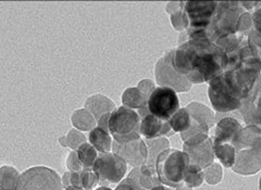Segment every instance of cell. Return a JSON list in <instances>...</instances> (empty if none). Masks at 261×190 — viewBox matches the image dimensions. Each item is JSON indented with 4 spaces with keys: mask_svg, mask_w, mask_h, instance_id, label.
I'll use <instances>...</instances> for the list:
<instances>
[{
    "mask_svg": "<svg viewBox=\"0 0 261 190\" xmlns=\"http://www.w3.org/2000/svg\"><path fill=\"white\" fill-rule=\"evenodd\" d=\"M172 64L193 85L203 84L226 70L228 58L221 47L208 38L187 37L174 49Z\"/></svg>",
    "mask_w": 261,
    "mask_h": 190,
    "instance_id": "6da1fadb",
    "label": "cell"
},
{
    "mask_svg": "<svg viewBox=\"0 0 261 190\" xmlns=\"http://www.w3.org/2000/svg\"><path fill=\"white\" fill-rule=\"evenodd\" d=\"M190 164V156L186 152L169 148L157 156L154 167L162 185L184 189V176Z\"/></svg>",
    "mask_w": 261,
    "mask_h": 190,
    "instance_id": "7a4b0ae2",
    "label": "cell"
},
{
    "mask_svg": "<svg viewBox=\"0 0 261 190\" xmlns=\"http://www.w3.org/2000/svg\"><path fill=\"white\" fill-rule=\"evenodd\" d=\"M141 121V115L136 110L121 105L110 114L108 130L114 142L126 144L142 138L140 131Z\"/></svg>",
    "mask_w": 261,
    "mask_h": 190,
    "instance_id": "3957f363",
    "label": "cell"
},
{
    "mask_svg": "<svg viewBox=\"0 0 261 190\" xmlns=\"http://www.w3.org/2000/svg\"><path fill=\"white\" fill-rule=\"evenodd\" d=\"M18 190H64V186L56 170L33 167L21 173Z\"/></svg>",
    "mask_w": 261,
    "mask_h": 190,
    "instance_id": "277c9868",
    "label": "cell"
},
{
    "mask_svg": "<svg viewBox=\"0 0 261 190\" xmlns=\"http://www.w3.org/2000/svg\"><path fill=\"white\" fill-rule=\"evenodd\" d=\"M127 165L120 155L111 151L108 153H99L93 170L99 176L100 186L109 187V185H118L122 179L125 178Z\"/></svg>",
    "mask_w": 261,
    "mask_h": 190,
    "instance_id": "5b68a950",
    "label": "cell"
},
{
    "mask_svg": "<svg viewBox=\"0 0 261 190\" xmlns=\"http://www.w3.org/2000/svg\"><path fill=\"white\" fill-rule=\"evenodd\" d=\"M173 53L174 49L167 51L158 60L156 68H154L156 83L158 86L172 88L176 93H187L192 89L193 84L173 68Z\"/></svg>",
    "mask_w": 261,
    "mask_h": 190,
    "instance_id": "8992f818",
    "label": "cell"
},
{
    "mask_svg": "<svg viewBox=\"0 0 261 190\" xmlns=\"http://www.w3.org/2000/svg\"><path fill=\"white\" fill-rule=\"evenodd\" d=\"M147 109L153 117L168 122L181 109L176 92L169 87H156L148 98Z\"/></svg>",
    "mask_w": 261,
    "mask_h": 190,
    "instance_id": "52a82bcc",
    "label": "cell"
},
{
    "mask_svg": "<svg viewBox=\"0 0 261 190\" xmlns=\"http://www.w3.org/2000/svg\"><path fill=\"white\" fill-rule=\"evenodd\" d=\"M183 151L190 156L191 164L205 170L215 161L214 143L208 134H196L185 140Z\"/></svg>",
    "mask_w": 261,
    "mask_h": 190,
    "instance_id": "ba28073f",
    "label": "cell"
},
{
    "mask_svg": "<svg viewBox=\"0 0 261 190\" xmlns=\"http://www.w3.org/2000/svg\"><path fill=\"white\" fill-rule=\"evenodd\" d=\"M232 170L240 175H252L261 170V137L249 147L236 151Z\"/></svg>",
    "mask_w": 261,
    "mask_h": 190,
    "instance_id": "9c48e42d",
    "label": "cell"
},
{
    "mask_svg": "<svg viewBox=\"0 0 261 190\" xmlns=\"http://www.w3.org/2000/svg\"><path fill=\"white\" fill-rule=\"evenodd\" d=\"M112 151L120 155L133 168L142 167L148 161V148L142 138L132 140L126 144H118L113 140Z\"/></svg>",
    "mask_w": 261,
    "mask_h": 190,
    "instance_id": "30bf717a",
    "label": "cell"
},
{
    "mask_svg": "<svg viewBox=\"0 0 261 190\" xmlns=\"http://www.w3.org/2000/svg\"><path fill=\"white\" fill-rule=\"evenodd\" d=\"M240 112L247 125L261 128V75L249 95L243 100Z\"/></svg>",
    "mask_w": 261,
    "mask_h": 190,
    "instance_id": "8fae6325",
    "label": "cell"
},
{
    "mask_svg": "<svg viewBox=\"0 0 261 190\" xmlns=\"http://www.w3.org/2000/svg\"><path fill=\"white\" fill-rule=\"evenodd\" d=\"M141 135L147 140L157 139L161 137H168L175 134L171 128L169 122L162 121L152 114H147L142 119L140 125Z\"/></svg>",
    "mask_w": 261,
    "mask_h": 190,
    "instance_id": "7c38bea8",
    "label": "cell"
},
{
    "mask_svg": "<svg viewBox=\"0 0 261 190\" xmlns=\"http://www.w3.org/2000/svg\"><path fill=\"white\" fill-rule=\"evenodd\" d=\"M242 124L234 118L226 117L220 120L215 129V136L212 137L214 144H232L243 129Z\"/></svg>",
    "mask_w": 261,
    "mask_h": 190,
    "instance_id": "4fadbf2b",
    "label": "cell"
},
{
    "mask_svg": "<svg viewBox=\"0 0 261 190\" xmlns=\"http://www.w3.org/2000/svg\"><path fill=\"white\" fill-rule=\"evenodd\" d=\"M127 176L133 178L140 185L142 190H150L153 187L161 185L156 167L151 164L146 163L142 165V167L134 168Z\"/></svg>",
    "mask_w": 261,
    "mask_h": 190,
    "instance_id": "5bb4252c",
    "label": "cell"
},
{
    "mask_svg": "<svg viewBox=\"0 0 261 190\" xmlns=\"http://www.w3.org/2000/svg\"><path fill=\"white\" fill-rule=\"evenodd\" d=\"M84 108L91 112L94 118L99 121L103 115L110 114L116 110V104L111 100V99L102 94H96L86 99L84 103Z\"/></svg>",
    "mask_w": 261,
    "mask_h": 190,
    "instance_id": "9a60e30c",
    "label": "cell"
},
{
    "mask_svg": "<svg viewBox=\"0 0 261 190\" xmlns=\"http://www.w3.org/2000/svg\"><path fill=\"white\" fill-rule=\"evenodd\" d=\"M122 105L128 106V108L133 110H138L141 118L145 115L149 114L148 109H147V102H148V98H147L140 89L137 87H129L126 88L123 94H122Z\"/></svg>",
    "mask_w": 261,
    "mask_h": 190,
    "instance_id": "2e32d148",
    "label": "cell"
},
{
    "mask_svg": "<svg viewBox=\"0 0 261 190\" xmlns=\"http://www.w3.org/2000/svg\"><path fill=\"white\" fill-rule=\"evenodd\" d=\"M88 142L96 148V150L99 153H108L112 151L113 138L108 129L99 126L95 127L89 131Z\"/></svg>",
    "mask_w": 261,
    "mask_h": 190,
    "instance_id": "e0dca14e",
    "label": "cell"
},
{
    "mask_svg": "<svg viewBox=\"0 0 261 190\" xmlns=\"http://www.w3.org/2000/svg\"><path fill=\"white\" fill-rule=\"evenodd\" d=\"M185 108L191 113V117L193 120L203 124V125L208 126L209 128L214 126L216 121L215 113L212 112V110L209 109L208 106L203 105L199 102H192L187 106H185Z\"/></svg>",
    "mask_w": 261,
    "mask_h": 190,
    "instance_id": "ac0fdd59",
    "label": "cell"
},
{
    "mask_svg": "<svg viewBox=\"0 0 261 190\" xmlns=\"http://www.w3.org/2000/svg\"><path fill=\"white\" fill-rule=\"evenodd\" d=\"M72 125L81 131H91L98 126V122L94 115L85 108L77 109L71 117Z\"/></svg>",
    "mask_w": 261,
    "mask_h": 190,
    "instance_id": "d6986e66",
    "label": "cell"
},
{
    "mask_svg": "<svg viewBox=\"0 0 261 190\" xmlns=\"http://www.w3.org/2000/svg\"><path fill=\"white\" fill-rule=\"evenodd\" d=\"M21 173L10 165L0 168V190H18Z\"/></svg>",
    "mask_w": 261,
    "mask_h": 190,
    "instance_id": "ffe728a7",
    "label": "cell"
},
{
    "mask_svg": "<svg viewBox=\"0 0 261 190\" xmlns=\"http://www.w3.org/2000/svg\"><path fill=\"white\" fill-rule=\"evenodd\" d=\"M214 152L224 168L232 169L236 158V150L232 144H214Z\"/></svg>",
    "mask_w": 261,
    "mask_h": 190,
    "instance_id": "44dd1931",
    "label": "cell"
},
{
    "mask_svg": "<svg viewBox=\"0 0 261 190\" xmlns=\"http://www.w3.org/2000/svg\"><path fill=\"white\" fill-rule=\"evenodd\" d=\"M168 122L174 133H185L192 125L191 113L186 108L179 109Z\"/></svg>",
    "mask_w": 261,
    "mask_h": 190,
    "instance_id": "7402d4cb",
    "label": "cell"
},
{
    "mask_svg": "<svg viewBox=\"0 0 261 190\" xmlns=\"http://www.w3.org/2000/svg\"><path fill=\"white\" fill-rule=\"evenodd\" d=\"M76 153L85 169H93L96 160L99 156V152L96 150V148L89 142L82 144L76 150Z\"/></svg>",
    "mask_w": 261,
    "mask_h": 190,
    "instance_id": "603a6c76",
    "label": "cell"
},
{
    "mask_svg": "<svg viewBox=\"0 0 261 190\" xmlns=\"http://www.w3.org/2000/svg\"><path fill=\"white\" fill-rule=\"evenodd\" d=\"M58 142L63 148H70V149L76 151L82 144L87 142V139L86 136L83 134V131L76 128H72L67 135L60 137Z\"/></svg>",
    "mask_w": 261,
    "mask_h": 190,
    "instance_id": "cb8c5ba5",
    "label": "cell"
},
{
    "mask_svg": "<svg viewBox=\"0 0 261 190\" xmlns=\"http://www.w3.org/2000/svg\"><path fill=\"white\" fill-rule=\"evenodd\" d=\"M252 28L249 32L248 39L257 50L259 56L261 55V7L254 12L251 16Z\"/></svg>",
    "mask_w": 261,
    "mask_h": 190,
    "instance_id": "d4e9b609",
    "label": "cell"
},
{
    "mask_svg": "<svg viewBox=\"0 0 261 190\" xmlns=\"http://www.w3.org/2000/svg\"><path fill=\"white\" fill-rule=\"evenodd\" d=\"M203 181H205V174H203V170L199 169L196 165L190 164L187 168V171L184 176V188H197L200 187Z\"/></svg>",
    "mask_w": 261,
    "mask_h": 190,
    "instance_id": "484cf974",
    "label": "cell"
},
{
    "mask_svg": "<svg viewBox=\"0 0 261 190\" xmlns=\"http://www.w3.org/2000/svg\"><path fill=\"white\" fill-rule=\"evenodd\" d=\"M203 174H205V181L209 185H218L221 183L223 177V170L222 165L219 163H212L208 168L203 170Z\"/></svg>",
    "mask_w": 261,
    "mask_h": 190,
    "instance_id": "4316f807",
    "label": "cell"
},
{
    "mask_svg": "<svg viewBox=\"0 0 261 190\" xmlns=\"http://www.w3.org/2000/svg\"><path fill=\"white\" fill-rule=\"evenodd\" d=\"M99 176L94 172L93 169H84L81 172V183L84 190H94L99 184Z\"/></svg>",
    "mask_w": 261,
    "mask_h": 190,
    "instance_id": "83f0119b",
    "label": "cell"
},
{
    "mask_svg": "<svg viewBox=\"0 0 261 190\" xmlns=\"http://www.w3.org/2000/svg\"><path fill=\"white\" fill-rule=\"evenodd\" d=\"M171 22H172L173 28L177 31H183L189 28V21H187L182 8H179L177 11L171 14Z\"/></svg>",
    "mask_w": 261,
    "mask_h": 190,
    "instance_id": "f1b7e54d",
    "label": "cell"
},
{
    "mask_svg": "<svg viewBox=\"0 0 261 190\" xmlns=\"http://www.w3.org/2000/svg\"><path fill=\"white\" fill-rule=\"evenodd\" d=\"M65 167H67L69 172H81L83 171L85 168L84 165L82 164L81 160L79 159V155L76 151L72 150L65 159Z\"/></svg>",
    "mask_w": 261,
    "mask_h": 190,
    "instance_id": "f546056e",
    "label": "cell"
},
{
    "mask_svg": "<svg viewBox=\"0 0 261 190\" xmlns=\"http://www.w3.org/2000/svg\"><path fill=\"white\" fill-rule=\"evenodd\" d=\"M114 190H142V188L133 178L126 176L124 179H122V181H120Z\"/></svg>",
    "mask_w": 261,
    "mask_h": 190,
    "instance_id": "4dcf8cb0",
    "label": "cell"
},
{
    "mask_svg": "<svg viewBox=\"0 0 261 190\" xmlns=\"http://www.w3.org/2000/svg\"><path fill=\"white\" fill-rule=\"evenodd\" d=\"M137 88L140 89L141 92H142L147 98H149V96H150L151 93L153 92V89L156 88V87L153 86V83H152L151 80H149V79H144V80L138 83Z\"/></svg>",
    "mask_w": 261,
    "mask_h": 190,
    "instance_id": "1f68e13d",
    "label": "cell"
},
{
    "mask_svg": "<svg viewBox=\"0 0 261 190\" xmlns=\"http://www.w3.org/2000/svg\"><path fill=\"white\" fill-rule=\"evenodd\" d=\"M82 172V171H81ZM81 172H71V176H70V184L72 186L80 187L82 188V183H81Z\"/></svg>",
    "mask_w": 261,
    "mask_h": 190,
    "instance_id": "d6a6232c",
    "label": "cell"
},
{
    "mask_svg": "<svg viewBox=\"0 0 261 190\" xmlns=\"http://www.w3.org/2000/svg\"><path fill=\"white\" fill-rule=\"evenodd\" d=\"M70 176H71V172H69V171L65 172L64 174L62 175V183H63L64 188L71 185V184H70Z\"/></svg>",
    "mask_w": 261,
    "mask_h": 190,
    "instance_id": "836d02e7",
    "label": "cell"
},
{
    "mask_svg": "<svg viewBox=\"0 0 261 190\" xmlns=\"http://www.w3.org/2000/svg\"><path fill=\"white\" fill-rule=\"evenodd\" d=\"M150 190H173V188H171V187H168V186H165V185H158V186H156V187H153V188H151Z\"/></svg>",
    "mask_w": 261,
    "mask_h": 190,
    "instance_id": "e575fe53",
    "label": "cell"
},
{
    "mask_svg": "<svg viewBox=\"0 0 261 190\" xmlns=\"http://www.w3.org/2000/svg\"><path fill=\"white\" fill-rule=\"evenodd\" d=\"M64 190H84L83 188H80V187H75V186H72V185H70V186H68V187H65L64 188Z\"/></svg>",
    "mask_w": 261,
    "mask_h": 190,
    "instance_id": "d590c367",
    "label": "cell"
},
{
    "mask_svg": "<svg viewBox=\"0 0 261 190\" xmlns=\"http://www.w3.org/2000/svg\"><path fill=\"white\" fill-rule=\"evenodd\" d=\"M94 190H114V189H111L110 187H105V186H100V187H98V188H96V189H94Z\"/></svg>",
    "mask_w": 261,
    "mask_h": 190,
    "instance_id": "8d00e7d4",
    "label": "cell"
},
{
    "mask_svg": "<svg viewBox=\"0 0 261 190\" xmlns=\"http://www.w3.org/2000/svg\"><path fill=\"white\" fill-rule=\"evenodd\" d=\"M259 190H261V177L259 179Z\"/></svg>",
    "mask_w": 261,
    "mask_h": 190,
    "instance_id": "74e56055",
    "label": "cell"
},
{
    "mask_svg": "<svg viewBox=\"0 0 261 190\" xmlns=\"http://www.w3.org/2000/svg\"><path fill=\"white\" fill-rule=\"evenodd\" d=\"M175 190H186V189H175Z\"/></svg>",
    "mask_w": 261,
    "mask_h": 190,
    "instance_id": "f35d334b",
    "label": "cell"
},
{
    "mask_svg": "<svg viewBox=\"0 0 261 190\" xmlns=\"http://www.w3.org/2000/svg\"><path fill=\"white\" fill-rule=\"evenodd\" d=\"M259 57H260V59H261V55H260V56H259Z\"/></svg>",
    "mask_w": 261,
    "mask_h": 190,
    "instance_id": "ab89813d",
    "label": "cell"
}]
</instances>
